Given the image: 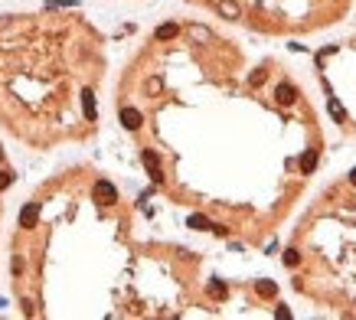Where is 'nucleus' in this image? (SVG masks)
Listing matches in <instances>:
<instances>
[{"instance_id":"f257e3e1","label":"nucleus","mask_w":356,"mask_h":320,"mask_svg":"<svg viewBox=\"0 0 356 320\" xmlns=\"http://www.w3.org/2000/svg\"><path fill=\"white\" fill-rule=\"evenodd\" d=\"M101 36L75 13L0 17V124L23 144L79 141L98 124Z\"/></svg>"},{"instance_id":"f03ea898","label":"nucleus","mask_w":356,"mask_h":320,"mask_svg":"<svg viewBox=\"0 0 356 320\" xmlns=\"http://www.w3.org/2000/svg\"><path fill=\"white\" fill-rule=\"evenodd\" d=\"M274 98L281 101V105H291V101L297 98V91H294V85H291V82H281L278 88H274Z\"/></svg>"},{"instance_id":"7ed1b4c3","label":"nucleus","mask_w":356,"mask_h":320,"mask_svg":"<svg viewBox=\"0 0 356 320\" xmlns=\"http://www.w3.org/2000/svg\"><path fill=\"white\" fill-rule=\"evenodd\" d=\"M255 291L262 294V297H274V284H271V281H258Z\"/></svg>"},{"instance_id":"20e7f679","label":"nucleus","mask_w":356,"mask_h":320,"mask_svg":"<svg viewBox=\"0 0 356 320\" xmlns=\"http://www.w3.org/2000/svg\"><path fill=\"white\" fill-rule=\"evenodd\" d=\"M314 164H317V154H314V150H307V154H304V160H301V170H314Z\"/></svg>"},{"instance_id":"39448f33","label":"nucleus","mask_w":356,"mask_h":320,"mask_svg":"<svg viewBox=\"0 0 356 320\" xmlns=\"http://www.w3.org/2000/svg\"><path fill=\"white\" fill-rule=\"evenodd\" d=\"M297 258H301V255H297L294 248H288V252H284V265H288V268H294V265H297Z\"/></svg>"},{"instance_id":"423d86ee","label":"nucleus","mask_w":356,"mask_h":320,"mask_svg":"<svg viewBox=\"0 0 356 320\" xmlns=\"http://www.w3.org/2000/svg\"><path fill=\"white\" fill-rule=\"evenodd\" d=\"M327 105H330V115H333L337 121H343V108H340L337 101H327Z\"/></svg>"},{"instance_id":"0eeeda50","label":"nucleus","mask_w":356,"mask_h":320,"mask_svg":"<svg viewBox=\"0 0 356 320\" xmlns=\"http://www.w3.org/2000/svg\"><path fill=\"white\" fill-rule=\"evenodd\" d=\"M3 164H7V157H3V147H0V167H3Z\"/></svg>"},{"instance_id":"6e6552de","label":"nucleus","mask_w":356,"mask_h":320,"mask_svg":"<svg viewBox=\"0 0 356 320\" xmlns=\"http://www.w3.org/2000/svg\"><path fill=\"white\" fill-rule=\"evenodd\" d=\"M350 180H353V183H356V170H353V174H350Z\"/></svg>"}]
</instances>
